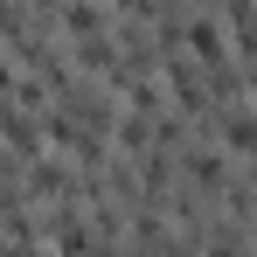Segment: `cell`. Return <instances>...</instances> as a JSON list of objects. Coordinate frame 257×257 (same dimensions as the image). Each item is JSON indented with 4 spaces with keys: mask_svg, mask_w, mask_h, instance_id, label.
Listing matches in <instances>:
<instances>
[{
    "mask_svg": "<svg viewBox=\"0 0 257 257\" xmlns=\"http://www.w3.org/2000/svg\"><path fill=\"white\" fill-rule=\"evenodd\" d=\"M188 35H195V56H202V63H215V56H222V21H195V28H188Z\"/></svg>",
    "mask_w": 257,
    "mask_h": 257,
    "instance_id": "obj_1",
    "label": "cell"
}]
</instances>
